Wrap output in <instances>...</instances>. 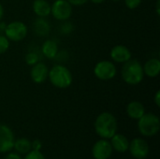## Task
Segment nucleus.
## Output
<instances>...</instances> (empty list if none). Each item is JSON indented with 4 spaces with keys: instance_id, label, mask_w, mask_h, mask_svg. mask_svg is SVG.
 Returning <instances> with one entry per match:
<instances>
[{
    "instance_id": "obj_31",
    "label": "nucleus",
    "mask_w": 160,
    "mask_h": 159,
    "mask_svg": "<svg viewBox=\"0 0 160 159\" xmlns=\"http://www.w3.org/2000/svg\"><path fill=\"white\" fill-rule=\"evenodd\" d=\"M159 8H160V1H159V0H158V1H157V6H156V9H157V14H158V15H159V13H160Z\"/></svg>"
},
{
    "instance_id": "obj_21",
    "label": "nucleus",
    "mask_w": 160,
    "mask_h": 159,
    "mask_svg": "<svg viewBox=\"0 0 160 159\" xmlns=\"http://www.w3.org/2000/svg\"><path fill=\"white\" fill-rule=\"evenodd\" d=\"M10 46V41L5 35H0V55L8 52Z\"/></svg>"
},
{
    "instance_id": "obj_17",
    "label": "nucleus",
    "mask_w": 160,
    "mask_h": 159,
    "mask_svg": "<svg viewBox=\"0 0 160 159\" xmlns=\"http://www.w3.org/2000/svg\"><path fill=\"white\" fill-rule=\"evenodd\" d=\"M33 31L38 37H47L51 32V24L46 18L38 17L33 22Z\"/></svg>"
},
{
    "instance_id": "obj_3",
    "label": "nucleus",
    "mask_w": 160,
    "mask_h": 159,
    "mask_svg": "<svg viewBox=\"0 0 160 159\" xmlns=\"http://www.w3.org/2000/svg\"><path fill=\"white\" fill-rule=\"evenodd\" d=\"M95 130L100 138L111 139L117 131V120L115 116L107 112L100 113L95 121Z\"/></svg>"
},
{
    "instance_id": "obj_7",
    "label": "nucleus",
    "mask_w": 160,
    "mask_h": 159,
    "mask_svg": "<svg viewBox=\"0 0 160 159\" xmlns=\"http://www.w3.org/2000/svg\"><path fill=\"white\" fill-rule=\"evenodd\" d=\"M73 13V6L67 0H55L51 5L52 16L60 22H65L70 19Z\"/></svg>"
},
{
    "instance_id": "obj_11",
    "label": "nucleus",
    "mask_w": 160,
    "mask_h": 159,
    "mask_svg": "<svg viewBox=\"0 0 160 159\" xmlns=\"http://www.w3.org/2000/svg\"><path fill=\"white\" fill-rule=\"evenodd\" d=\"M112 154V146L111 142L102 139L95 143L92 149V155L95 159H109Z\"/></svg>"
},
{
    "instance_id": "obj_15",
    "label": "nucleus",
    "mask_w": 160,
    "mask_h": 159,
    "mask_svg": "<svg viewBox=\"0 0 160 159\" xmlns=\"http://www.w3.org/2000/svg\"><path fill=\"white\" fill-rule=\"evenodd\" d=\"M32 9L35 15L39 18H47L51 15V4L47 0H34Z\"/></svg>"
},
{
    "instance_id": "obj_26",
    "label": "nucleus",
    "mask_w": 160,
    "mask_h": 159,
    "mask_svg": "<svg viewBox=\"0 0 160 159\" xmlns=\"http://www.w3.org/2000/svg\"><path fill=\"white\" fill-rule=\"evenodd\" d=\"M31 146H32V150L39 151V150L41 149L42 143L40 142V141H38V140H35L33 142H31Z\"/></svg>"
},
{
    "instance_id": "obj_16",
    "label": "nucleus",
    "mask_w": 160,
    "mask_h": 159,
    "mask_svg": "<svg viewBox=\"0 0 160 159\" xmlns=\"http://www.w3.org/2000/svg\"><path fill=\"white\" fill-rule=\"evenodd\" d=\"M145 113L144 105L137 100L131 101L127 106V114L129 118L134 120H139Z\"/></svg>"
},
{
    "instance_id": "obj_5",
    "label": "nucleus",
    "mask_w": 160,
    "mask_h": 159,
    "mask_svg": "<svg viewBox=\"0 0 160 159\" xmlns=\"http://www.w3.org/2000/svg\"><path fill=\"white\" fill-rule=\"evenodd\" d=\"M28 34L27 25L22 21H13L6 24L4 35L9 41L19 42L23 40Z\"/></svg>"
},
{
    "instance_id": "obj_20",
    "label": "nucleus",
    "mask_w": 160,
    "mask_h": 159,
    "mask_svg": "<svg viewBox=\"0 0 160 159\" xmlns=\"http://www.w3.org/2000/svg\"><path fill=\"white\" fill-rule=\"evenodd\" d=\"M24 61H25L26 65L32 67V66H34L35 64H37L38 62H39V55H38V53L36 52H28L25 54Z\"/></svg>"
},
{
    "instance_id": "obj_18",
    "label": "nucleus",
    "mask_w": 160,
    "mask_h": 159,
    "mask_svg": "<svg viewBox=\"0 0 160 159\" xmlns=\"http://www.w3.org/2000/svg\"><path fill=\"white\" fill-rule=\"evenodd\" d=\"M111 144L112 149L116 150L119 153H125L128 150L129 147V141L128 138L122 134H114L111 138Z\"/></svg>"
},
{
    "instance_id": "obj_23",
    "label": "nucleus",
    "mask_w": 160,
    "mask_h": 159,
    "mask_svg": "<svg viewBox=\"0 0 160 159\" xmlns=\"http://www.w3.org/2000/svg\"><path fill=\"white\" fill-rule=\"evenodd\" d=\"M125 2V5L126 7L128 8V9H136L140 7V5L142 4V0H124Z\"/></svg>"
},
{
    "instance_id": "obj_14",
    "label": "nucleus",
    "mask_w": 160,
    "mask_h": 159,
    "mask_svg": "<svg viewBox=\"0 0 160 159\" xmlns=\"http://www.w3.org/2000/svg\"><path fill=\"white\" fill-rule=\"evenodd\" d=\"M40 52L42 55L47 59H55L58 53V44L53 39H46L40 48Z\"/></svg>"
},
{
    "instance_id": "obj_24",
    "label": "nucleus",
    "mask_w": 160,
    "mask_h": 159,
    "mask_svg": "<svg viewBox=\"0 0 160 159\" xmlns=\"http://www.w3.org/2000/svg\"><path fill=\"white\" fill-rule=\"evenodd\" d=\"M73 31V25L71 22L65 21V22L61 25V32L63 34H69Z\"/></svg>"
},
{
    "instance_id": "obj_4",
    "label": "nucleus",
    "mask_w": 160,
    "mask_h": 159,
    "mask_svg": "<svg viewBox=\"0 0 160 159\" xmlns=\"http://www.w3.org/2000/svg\"><path fill=\"white\" fill-rule=\"evenodd\" d=\"M160 121L158 115L148 112L144 113L138 120V129L142 135L145 137H153L158 133Z\"/></svg>"
},
{
    "instance_id": "obj_29",
    "label": "nucleus",
    "mask_w": 160,
    "mask_h": 159,
    "mask_svg": "<svg viewBox=\"0 0 160 159\" xmlns=\"http://www.w3.org/2000/svg\"><path fill=\"white\" fill-rule=\"evenodd\" d=\"M4 13H5V9H4V7H3L2 3L0 2V22L4 17Z\"/></svg>"
},
{
    "instance_id": "obj_12",
    "label": "nucleus",
    "mask_w": 160,
    "mask_h": 159,
    "mask_svg": "<svg viewBox=\"0 0 160 159\" xmlns=\"http://www.w3.org/2000/svg\"><path fill=\"white\" fill-rule=\"evenodd\" d=\"M110 56L113 63L124 64L132 58V53L127 46L119 44L112 48Z\"/></svg>"
},
{
    "instance_id": "obj_9",
    "label": "nucleus",
    "mask_w": 160,
    "mask_h": 159,
    "mask_svg": "<svg viewBox=\"0 0 160 159\" xmlns=\"http://www.w3.org/2000/svg\"><path fill=\"white\" fill-rule=\"evenodd\" d=\"M14 134L10 127L0 125V153L9 152L14 145Z\"/></svg>"
},
{
    "instance_id": "obj_22",
    "label": "nucleus",
    "mask_w": 160,
    "mask_h": 159,
    "mask_svg": "<svg viewBox=\"0 0 160 159\" xmlns=\"http://www.w3.org/2000/svg\"><path fill=\"white\" fill-rule=\"evenodd\" d=\"M23 159H45V157L40 151L31 150L25 155V157Z\"/></svg>"
},
{
    "instance_id": "obj_25",
    "label": "nucleus",
    "mask_w": 160,
    "mask_h": 159,
    "mask_svg": "<svg viewBox=\"0 0 160 159\" xmlns=\"http://www.w3.org/2000/svg\"><path fill=\"white\" fill-rule=\"evenodd\" d=\"M71 6H75V7H80V6H83L84 4H86L88 2V0H67Z\"/></svg>"
},
{
    "instance_id": "obj_8",
    "label": "nucleus",
    "mask_w": 160,
    "mask_h": 159,
    "mask_svg": "<svg viewBox=\"0 0 160 159\" xmlns=\"http://www.w3.org/2000/svg\"><path fill=\"white\" fill-rule=\"evenodd\" d=\"M128 150L132 157L137 159H144L147 157L149 154L148 143L141 138H136L129 142Z\"/></svg>"
},
{
    "instance_id": "obj_32",
    "label": "nucleus",
    "mask_w": 160,
    "mask_h": 159,
    "mask_svg": "<svg viewBox=\"0 0 160 159\" xmlns=\"http://www.w3.org/2000/svg\"><path fill=\"white\" fill-rule=\"evenodd\" d=\"M111 1H112V2H120L122 0H111Z\"/></svg>"
},
{
    "instance_id": "obj_10",
    "label": "nucleus",
    "mask_w": 160,
    "mask_h": 159,
    "mask_svg": "<svg viewBox=\"0 0 160 159\" xmlns=\"http://www.w3.org/2000/svg\"><path fill=\"white\" fill-rule=\"evenodd\" d=\"M49 68L47 65L41 61L38 62L31 67L30 69V78L32 82L36 84H42L48 80Z\"/></svg>"
},
{
    "instance_id": "obj_13",
    "label": "nucleus",
    "mask_w": 160,
    "mask_h": 159,
    "mask_svg": "<svg viewBox=\"0 0 160 159\" xmlns=\"http://www.w3.org/2000/svg\"><path fill=\"white\" fill-rule=\"evenodd\" d=\"M142 68L144 76L151 79L157 78L160 73V60L156 57L150 58L142 65Z\"/></svg>"
},
{
    "instance_id": "obj_28",
    "label": "nucleus",
    "mask_w": 160,
    "mask_h": 159,
    "mask_svg": "<svg viewBox=\"0 0 160 159\" xmlns=\"http://www.w3.org/2000/svg\"><path fill=\"white\" fill-rule=\"evenodd\" d=\"M5 159H22V158H21V157H20L18 154H16V153H10V154H8V155L6 157V158Z\"/></svg>"
},
{
    "instance_id": "obj_1",
    "label": "nucleus",
    "mask_w": 160,
    "mask_h": 159,
    "mask_svg": "<svg viewBox=\"0 0 160 159\" xmlns=\"http://www.w3.org/2000/svg\"><path fill=\"white\" fill-rule=\"evenodd\" d=\"M121 77L128 85H138L144 79V73L142 63L137 59H129L123 64L121 68Z\"/></svg>"
},
{
    "instance_id": "obj_30",
    "label": "nucleus",
    "mask_w": 160,
    "mask_h": 159,
    "mask_svg": "<svg viewBox=\"0 0 160 159\" xmlns=\"http://www.w3.org/2000/svg\"><path fill=\"white\" fill-rule=\"evenodd\" d=\"M88 1L92 2L93 4H97V5H98V4H102V3H103V2H105L106 0H88Z\"/></svg>"
},
{
    "instance_id": "obj_27",
    "label": "nucleus",
    "mask_w": 160,
    "mask_h": 159,
    "mask_svg": "<svg viewBox=\"0 0 160 159\" xmlns=\"http://www.w3.org/2000/svg\"><path fill=\"white\" fill-rule=\"evenodd\" d=\"M154 102L155 104L157 105V107H159L160 106V91L158 90L157 93L155 94V97H154Z\"/></svg>"
},
{
    "instance_id": "obj_6",
    "label": "nucleus",
    "mask_w": 160,
    "mask_h": 159,
    "mask_svg": "<svg viewBox=\"0 0 160 159\" xmlns=\"http://www.w3.org/2000/svg\"><path fill=\"white\" fill-rule=\"evenodd\" d=\"M93 71L97 79L100 81H110L115 78L117 67L112 61L101 60L95 65Z\"/></svg>"
},
{
    "instance_id": "obj_2",
    "label": "nucleus",
    "mask_w": 160,
    "mask_h": 159,
    "mask_svg": "<svg viewBox=\"0 0 160 159\" xmlns=\"http://www.w3.org/2000/svg\"><path fill=\"white\" fill-rule=\"evenodd\" d=\"M48 80L51 84L58 89H67L73 82L71 71L62 64H56L49 68Z\"/></svg>"
},
{
    "instance_id": "obj_19",
    "label": "nucleus",
    "mask_w": 160,
    "mask_h": 159,
    "mask_svg": "<svg viewBox=\"0 0 160 159\" xmlns=\"http://www.w3.org/2000/svg\"><path fill=\"white\" fill-rule=\"evenodd\" d=\"M13 148L22 155H26L28 152H30L32 150V146H31V142L25 138H21L18 139L14 142V145Z\"/></svg>"
}]
</instances>
